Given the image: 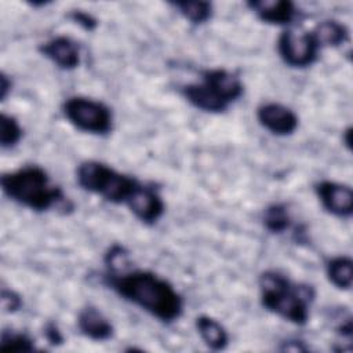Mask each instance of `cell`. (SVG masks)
Wrapping results in <instances>:
<instances>
[{"label":"cell","mask_w":353,"mask_h":353,"mask_svg":"<svg viewBox=\"0 0 353 353\" xmlns=\"http://www.w3.org/2000/svg\"><path fill=\"white\" fill-rule=\"evenodd\" d=\"M103 283L120 298L161 323H174L183 314L182 295L168 280L152 270L135 269L106 273Z\"/></svg>","instance_id":"6da1fadb"},{"label":"cell","mask_w":353,"mask_h":353,"mask_svg":"<svg viewBox=\"0 0 353 353\" xmlns=\"http://www.w3.org/2000/svg\"><path fill=\"white\" fill-rule=\"evenodd\" d=\"M0 186L11 201L32 211H50L52 208L73 210L63 190L51 182L48 172L36 164L23 165L18 170L4 172Z\"/></svg>","instance_id":"7a4b0ae2"},{"label":"cell","mask_w":353,"mask_h":353,"mask_svg":"<svg viewBox=\"0 0 353 353\" xmlns=\"http://www.w3.org/2000/svg\"><path fill=\"white\" fill-rule=\"evenodd\" d=\"M258 285L261 305L268 312L295 325L309 321L310 305L316 296L312 285L294 283L277 270L262 272Z\"/></svg>","instance_id":"3957f363"},{"label":"cell","mask_w":353,"mask_h":353,"mask_svg":"<svg viewBox=\"0 0 353 353\" xmlns=\"http://www.w3.org/2000/svg\"><path fill=\"white\" fill-rule=\"evenodd\" d=\"M77 185L112 204H125L139 181L98 160H84L76 168Z\"/></svg>","instance_id":"277c9868"},{"label":"cell","mask_w":353,"mask_h":353,"mask_svg":"<svg viewBox=\"0 0 353 353\" xmlns=\"http://www.w3.org/2000/svg\"><path fill=\"white\" fill-rule=\"evenodd\" d=\"M65 119L79 131L92 135H108L113 130L112 109L101 101L74 95L62 103Z\"/></svg>","instance_id":"5b68a950"},{"label":"cell","mask_w":353,"mask_h":353,"mask_svg":"<svg viewBox=\"0 0 353 353\" xmlns=\"http://www.w3.org/2000/svg\"><path fill=\"white\" fill-rule=\"evenodd\" d=\"M276 46L280 59L294 69L312 66L319 59V52L321 50L312 32L296 34L290 29L280 33Z\"/></svg>","instance_id":"8992f818"},{"label":"cell","mask_w":353,"mask_h":353,"mask_svg":"<svg viewBox=\"0 0 353 353\" xmlns=\"http://www.w3.org/2000/svg\"><path fill=\"white\" fill-rule=\"evenodd\" d=\"M201 84L223 108L229 109L244 94L241 79L223 68H212L201 72Z\"/></svg>","instance_id":"52a82bcc"},{"label":"cell","mask_w":353,"mask_h":353,"mask_svg":"<svg viewBox=\"0 0 353 353\" xmlns=\"http://www.w3.org/2000/svg\"><path fill=\"white\" fill-rule=\"evenodd\" d=\"M321 207L336 218L347 219L353 214V190L349 185L323 179L314 185Z\"/></svg>","instance_id":"ba28073f"},{"label":"cell","mask_w":353,"mask_h":353,"mask_svg":"<svg viewBox=\"0 0 353 353\" xmlns=\"http://www.w3.org/2000/svg\"><path fill=\"white\" fill-rule=\"evenodd\" d=\"M256 120L262 128L276 137L292 135L299 125L298 114L279 102H265L256 108Z\"/></svg>","instance_id":"9c48e42d"},{"label":"cell","mask_w":353,"mask_h":353,"mask_svg":"<svg viewBox=\"0 0 353 353\" xmlns=\"http://www.w3.org/2000/svg\"><path fill=\"white\" fill-rule=\"evenodd\" d=\"M125 205L145 225H154L165 212V203L160 193L154 188L143 183H139Z\"/></svg>","instance_id":"30bf717a"},{"label":"cell","mask_w":353,"mask_h":353,"mask_svg":"<svg viewBox=\"0 0 353 353\" xmlns=\"http://www.w3.org/2000/svg\"><path fill=\"white\" fill-rule=\"evenodd\" d=\"M37 50L58 69L73 70L80 65L79 46L68 36H55L41 43Z\"/></svg>","instance_id":"8fae6325"},{"label":"cell","mask_w":353,"mask_h":353,"mask_svg":"<svg viewBox=\"0 0 353 353\" xmlns=\"http://www.w3.org/2000/svg\"><path fill=\"white\" fill-rule=\"evenodd\" d=\"M245 6L259 21L274 26H287L298 15V8L291 0H250Z\"/></svg>","instance_id":"7c38bea8"},{"label":"cell","mask_w":353,"mask_h":353,"mask_svg":"<svg viewBox=\"0 0 353 353\" xmlns=\"http://www.w3.org/2000/svg\"><path fill=\"white\" fill-rule=\"evenodd\" d=\"M76 321L79 332L94 342H105L114 335L112 321L95 306H85L81 309Z\"/></svg>","instance_id":"4fadbf2b"},{"label":"cell","mask_w":353,"mask_h":353,"mask_svg":"<svg viewBox=\"0 0 353 353\" xmlns=\"http://www.w3.org/2000/svg\"><path fill=\"white\" fill-rule=\"evenodd\" d=\"M194 327L203 343L211 350H225L229 345L228 330L216 319L208 314H200L194 320Z\"/></svg>","instance_id":"5bb4252c"},{"label":"cell","mask_w":353,"mask_h":353,"mask_svg":"<svg viewBox=\"0 0 353 353\" xmlns=\"http://www.w3.org/2000/svg\"><path fill=\"white\" fill-rule=\"evenodd\" d=\"M310 32L320 48L339 47L349 40L347 26L336 19L321 21Z\"/></svg>","instance_id":"9a60e30c"},{"label":"cell","mask_w":353,"mask_h":353,"mask_svg":"<svg viewBox=\"0 0 353 353\" xmlns=\"http://www.w3.org/2000/svg\"><path fill=\"white\" fill-rule=\"evenodd\" d=\"M325 276L338 290L347 291L353 281V261L347 255H338L325 263Z\"/></svg>","instance_id":"2e32d148"},{"label":"cell","mask_w":353,"mask_h":353,"mask_svg":"<svg viewBox=\"0 0 353 353\" xmlns=\"http://www.w3.org/2000/svg\"><path fill=\"white\" fill-rule=\"evenodd\" d=\"M179 15L193 25H203L212 18L214 6L210 1H174L170 3Z\"/></svg>","instance_id":"e0dca14e"},{"label":"cell","mask_w":353,"mask_h":353,"mask_svg":"<svg viewBox=\"0 0 353 353\" xmlns=\"http://www.w3.org/2000/svg\"><path fill=\"white\" fill-rule=\"evenodd\" d=\"M262 222L265 229L273 234L287 232L291 226V216L287 205L283 203H273L268 205L263 211Z\"/></svg>","instance_id":"ac0fdd59"},{"label":"cell","mask_w":353,"mask_h":353,"mask_svg":"<svg viewBox=\"0 0 353 353\" xmlns=\"http://www.w3.org/2000/svg\"><path fill=\"white\" fill-rule=\"evenodd\" d=\"M23 137V128L18 119L12 114L1 112L0 114V146L1 149H12Z\"/></svg>","instance_id":"d6986e66"},{"label":"cell","mask_w":353,"mask_h":353,"mask_svg":"<svg viewBox=\"0 0 353 353\" xmlns=\"http://www.w3.org/2000/svg\"><path fill=\"white\" fill-rule=\"evenodd\" d=\"M1 350L11 352H33L36 350L34 339L25 332H18L14 330H3L0 336Z\"/></svg>","instance_id":"ffe728a7"},{"label":"cell","mask_w":353,"mask_h":353,"mask_svg":"<svg viewBox=\"0 0 353 353\" xmlns=\"http://www.w3.org/2000/svg\"><path fill=\"white\" fill-rule=\"evenodd\" d=\"M128 252L123 245L114 244L105 254V263L108 268L106 273H120L123 272V265L127 263Z\"/></svg>","instance_id":"44dd1931"},{"label":"cell","mask_w":353,"mask_h":353,"mask_svg":"<svg viewBox=\"0 0 353 353\" xmlns=\"http://www.w3.org/2000/svg\"><path fill=\"white\" fill-rule=\"evenodd\" d=\"M66 18L87 32H94L98 26V19L84 10H70Z\"/></svg>","instance_id":"7402d4cb"},{"label":"cell","mask_w":353,"mask_h":353,"mask_svg":"<svg viewBox=\"0 0 353 353\" xmlns=\"http://www.w3.org/2000/svg\"><path fill=\"white\" fill-rule=\"evenodd\" d=\"M1 307L4 313H17L23 302H22V296L10 288H3L1 290Z\"/></svg>","instance_id":"603a6c76"},{"label":"cell","mask_w":353,"mask_h":353,"mask_svg":"<svg viewBox=\"0 0 353 353\" xmlns=\"http://www.w3.org/2000/svg\"><path fill=\"white\" fill-rule=\"evenodd\" d=\"M43 334H44V338L47 339V342H48L50 345H52V346L62 345L63 341H65L62 331H61L59 327H58L55 323H52V321H50V323L46 324Z\"/></svg>","instance_id":"cb8c5ba5"},{"label":"cell","mask_w":353,"mask_h":353,"mask_svg":"<svg viewBox=\"0 0 353 353\" xmlns=\"http://www.w3.org/2000/svg\"><path fill=\"white\" fill-rule=\"evenodd\" d=\"M280 350H283V352H306V350H309V347L301 339H288L281 343Z\"/></svg>","instance_id":"d4e9b609"},{"label":"cell","mask_w":353,"mask_h":353,"mask_svg":"<svg viewBox=\"0 0 353 353\" xmlns=\"http://www.w3.org/2000/svg\"><path fill=\"white\" fill-rule=\"evenodd\" d=\"M11 91H12V80L6 72H1L0 73V99L6 101Z\"/></svg>","instance_id":"484cf974"},{"label":"cell","mask_w":353,"mask_h":353,"mask_svg":"<svg viewBox=\"0 0 353 353\" xmlns=\"http://www.w3.org/2000/svg\"><path fill=\"white\" fill-rule=\"evenodd\" d=\"M352 127H347L343 132H342V142L346 146V149L350 150V143H352Z\"/></svg>","instance_id":"4316f807"},{"label":"cell","mask_w":353,"mask_h":353,"mask_svg":"<svg viewBox=\"0 0 353 353\" xmlns=\"http://www.w3.org/2000/svg\"><path fill=\"white\" fill-rule=\"evenodd\" d=\"M46 4H48V1H30L29 6L33 7V8H37V7H44Z\"/></svg>","instance_id":"83f0119b"}]
</instances>
